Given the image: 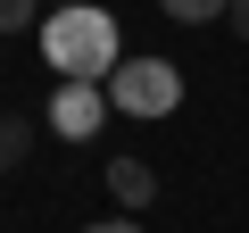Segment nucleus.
Instances as JSON below:
<instances>
[{
	"label": "nucleus",
	"instance_id": "obj_1",
	"mask_svg": "<svg viewBox=\"0 0 249 233\" xmlns=\"http://www.w3.org/2000/svg\"><path fill=\"white\" fill-rule=\"evenodd\" d=\"M42 58L58 67V83H108L124 67V34L100 0H75V9H50L42 17Z\"/></svg>",
	"mask_w": 249,
	"mask_h": 233
},
{
	"label": "nucleus",
	"instance_id": "obj_2",
	"mask_svg": "<svg viewBox=\"0 0 249 233\" xmlns=\"http://www.w3.org/2000/svg\"><path fill=\"white\" fill-rule=\"evenodd\" d=\"M108 108H124V116H175L183 108V67L175 58H124L116 75H108Z\"/></svg>",
	"mask_w": 249,
	"mask_h": 233
},
{
	"label": "nucleus",
	"instance_id": "obj_3",
	"mask_svg": "<svg viewBox=\"0 0 249 233\" xmlns=\"http://www.w3.org/2000/svg\"><path fill=\"white\" fill-rule=\"evenodd\" d=\"M100 125H108V83H58V92H50V134L91 142Z\"/></svg>",
	"mask_w": 249,
	"mask_h": 233
},
{
	"label": "nucleus",
	"instance_id": "obj_4",
	"mask_svg": "<svg viewBox=\"0 0 249 233\" xmlns=\"http://www.w3.org/2000/svg\"><path fill=\"white\" fill-rule=\"evenodd\" d=\"M108 200H116L124 216H142V208L158 200V175H150V158H108Z\"/></svg>",
	"mask_w": 249,
	"mask_h": 233
},
{
	"label": "nucleus",
	"instance_id": "obj_5",
	"mask_svg": "<svg viewBox=\"0 0 249 233\" xmlns=\"http://www.w3.org/2000/svg\"><path fill=\"white\" fill-rule=\"evenodd\" d=\"M25 150H34V134H25V116L9 108V116H0V175H9V167H25Z\"/></svg>",
	"mask_w": 249,
	"mask_h": 233
},
{
	"label": "nucleus",
	"instance_id": "obj_6",
	"mask_svg": "<svg viewBox=\"0 0 249 233\" xmlns=\"http://www.w3.org/2000/svg\"><path fill=\"white\" fill-rule=\"evenodd\" d=\"M158 9H166L175 25H216V17L232 9V0H158Z\"/></svg>",
	"mask_w": 249,
	"mask_h": 233
},
{
	"label": "nucleus",
	"instance_id": "obj_7",
	"mask_svg": "<svg viewBox=\"0 0 249 233\" xmlns=\"http://www.w3.org/2000/svg\"><path fill=\"white\" fill-rule=\"evenodd\" d=\"M34 17H42V0H0V34H25Z\"/></svg>",
	"mask_w": 249,
	"mask_h": 233
},
{
	"label": "nucleus",
	"instance_id": "obj_8",
	"mask_svg": "<svg viewBox=\"0 0 249 233\" xmlns=\"http://www.w3.org/2000/svg\"><path fill=\"white\" fill-rule=\"evenodd\" d=\"M224 25H232V34L249 42V0H232V9H224Z\"/></svg>",
	"mask_w": 249,
	"mask_h": 233
},
{
	"label": "nucleus",
	"instance_id": "obj_9",
	"mask_svg": "<svg viewBox=\"0 0 249 233\" xmlns=\"http://www.w3.org/2000/svg\"><path fill=\"white\" fill-rule=\"evenodd\" d=\"M83 233H142L133 216H100V225H83Z\"/></svg>",
	"mask_w": 249,
	"mask_h": 233
},
{
	"label": "nucleus",
	"instance_id": "obj_10",
	"mask_svg": "<svg viewBox=\"0 0 249 233\" xmlns=\"http://www.w3.org/2000/svg\"><path fill=\"white\" fill-rule=\"evenodd\" d=\"M50 9H75V0H50Z\"/></svg>",
	"mask_w": 249,
	"mask_h": 233
}]
</instances>
